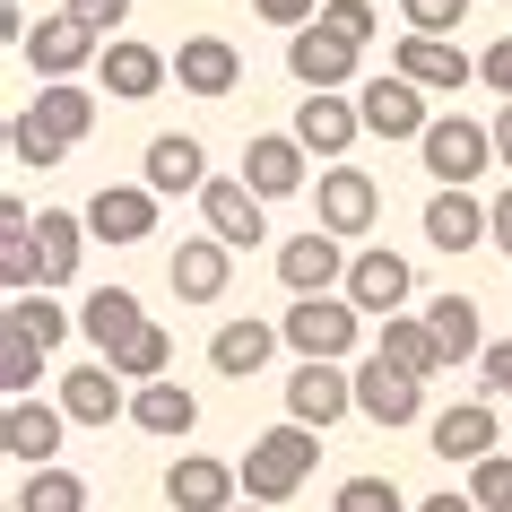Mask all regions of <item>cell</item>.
Wrapping results in <instances>:
<instances>
[{"label": "cell", "mask_w": 512, "mask_h": 512, "mask_svg": "<svg viewBox=\"0 0 512 512\" xmlns=\"http://www.w3.org/2000/svg\"><path fill=\"white\" fill-rule=\"evenodd\" d=\"M504 512H512V504H504Z\"/></svg>", "instance_id": "50"}, {"label": "cell", "mask_w": 512, "mask_h": 512, "mask_svg": "<svg viewBox=\"0 0 512 512\" xmlns=\"http://www.w3.org/2000/svg\"><path fill=\"white\" fill-rule=\"evenodd\" d=\"M426 243H434V252H478V243H495L486 200H469V191H434V200H426Z\"/></svg>", "instance_id": "21"}, {"label": "cell", "mask_w": 512, "mask_h": 512, "mask_svg": "<svg viewBox=\"0 0 512 512\" xmlns=\"http://www.w3.org/2000/svg\"><path fill=\"white\" fill-rule=\"evenodd\" d=\"M278 339H287V330H270V322H226V330L209 339V365H217L226 382H252L261 365H270Z\"/></svg>", "instance_id": "27"}, {"label": "cell", "mask_w": 512, "mask_h": 512, "mask_svg": "<svg viewBox=\"0 0 512 512\" xmlns=\"http://www.w3.org/2000/svg\"><path fill=\"white\" fill-rule=\"evenodd\" d=\"M408 9V35H460V18H469V0H400Z\"/></svg>", "instance_id": "41"}, {"label": "cell", "mask_w": 512, "mask_h": 512, "mask_svg": "<svg viewBox=\"0 0 512 512\" xmlns=\"http://www.w3.org/2000/svg\"><path fill=\"white\" fill-rule=\"evenodd\" d=\"M61 426H70V408L9 400V417H0V443H9V460H27V469H53V452H61Z\"/></svg>", "instance_id": "17"}, {"label": "cell", "mask_w": 512, "mask_h": 512, "mask_svg": "<svg viewBox=\"0 0 512 512\" xmlns=\"http://www.w3.org/2000/svg\"><path fill=\"white\" fill-rule=\"evenodd\" d=\"M426 322H434V339H443V365H469V356H486V339H478V304H469V296H434V304H426Z\"/></svg>", "instance_id": "32"}, {"label": "cell", "mask_w": 512, "mask_h": 512, "mask_svg": "<svg viewBox=\"0 0 512 512\" xmlns=\"http://www.w3.org/2000/svg\"><path fill=\"white\" fill-rule=\"evenodd\" d=\"M495 452V400H460L434 417V460H486Z\"/></svg>", "instance_id": "24"}, {"label": "cell", "mask_w": 512, "mask_h": 512, "mask_svg": "<svg viewBox=\"0 0 512 512\" xmlns=\"http://www.w3.org/2000/svg\"><path fill=\"white\" fill-rule=\"evenodd\" d=\"M61 9H70L87 35H122V18H131V0H61Z\"/></svg>", "instance_id": "42"}, {"label": "cell", "mask_w": 512, "mask_h": 512, "mask_svg": "<svg viewBox=\"0 0 512 512\" xmlns=\"http://www.w3.org/2000/svg\"><path fill=\"white\" fill-rule=\"evenodd\" d=\"M469 495H478V512H504V504H512V452L469 460Z\"/></svg>", "instance_id": "38"}, {"label": "cell", "mask_w": 512, "mask_h": 512, "mask_svg": "<svg viewBox=\"0 0 512 512\" xmlns=\"http://www.w3.org/2000/svg\"><path fill=\"white\" fill-rule=\"evenodd\" d=\"M9 512H87V478L79 469H27V486H18V504Z\"/></svg>", "instance_id": "33"}, {"label": "cell", "mask_w": 512, "mask_h": 512, "mask_svg": "<svg viewBox=\"0 0 512 512\" xmlns=\"http://www.w3.org/2000/svg\"><path fill=\"white\" fill-rule=\"evenodd\" d=\"M9 330L35 339V348H61L70 339V313L53 304V287H35V296H9Z\"/></svg>", "instance_id": "35"}, {"label": "cell", "mask_w": 512, "mask_h": 512, "mask_svg": "<svg viewBox=\"0 0 512 512\" xmlns=\"http://www.w3.org/2000/svg\"><path fill=\"white\" fill-rule=\"evenodd\" d=\"M235 512H270V504H252V495H243V504H235Z\"/></svg>", "instance_id": "49"}, {"label": "cell", "mask_w": 512, "mask_h": 512, "mask_svg": "<svg viewBox=\"0 0 512 512\" xmlns=\"http://www.w3.org/2000/svg\"><path fill=\"white\" fill-rule=\"evenodd\" d=\"M131 426L139 434H191L200 426V400H191L183 382H139L131 391Z\"/></svg>", "instance_id": "29"}, {"label": "cell", "mask_w": 512, "mask_h": 512, "mask_svg": "<svg viewBox=\"0 0 512 512\" xmlns=\"http://www.w3.org/2000/svg\"><path fill=\"white\" fill-rule=\"evenodd\" d=\"M417 512H478V495H426Z\"/></svg>", "instance_id": "47"}, {"label": "cell", "mask_w": 512, "mask_h": 512, "mask_svg": "<svg viewBox=\"0 0 512 512\" xmlns=\"http://www.w3.org/2000/svg\"><path fill=\"white\" fill-rule=\"evenodd\" d=\"M313 217H322V235L356 243V235H365V226L382 217V191H374V174H356V165H330L322 183H313Z\"/></svg>", "instance_id": "5"}, {"label": "cell", "mask_w": 512, "mask_h": 512, "mask_svg": "<svg viewBox=\"0 0 512 512\" xmlns=\"http://www.w3.org/2000/svg\"><path fill=\"white\" fill-rule=\"evenodd\" d=\"M486 226H495V252H512V183L486 200Z\"/></svg>", "instance_id": "46"}, {"label": "cell", "mask_w": 512, "mask_h": 512, "mask_svg": "<svg viewBox=\"0 0 512 512\" xmlns=\"http://www.w3.org/2000/svg\"><path fill=\"white\" fill-rule=\"evenodd\" d=\"M391 70H400V79H417L426 96H460V87L478 79V61L460 53L452 35H400V53H391Z\"/></svg>", "instance_id": "7"}, {"label": "cell", "mask_w": 512, "mask_h": 512, "mask_svg": "<svg viewBox=\"0 0 512 512\" xmlns=\"http://www.w3.org/2000/svg\"><path fill=\"white\" fill-rule=\"evenodd\" d=\"M9 157L27 165V174H53V165L70 157V139H61V131H44L35 113H18V122H9Z\"/></svg>", "instance_id": "36"}, {"label": "cell", "mask_w": 512, "mask_h": 512, "mask_svg": "<svg viewBox=\"0 0 512 512\" xmlns=\"http://www.w3.org/2000/svg\"><path fill=\"white\" fill-rule=\"evenodd\" d=\"M148 191H209V148L191 131L148 139Z\"/></svg>", "instance_id": "23"}, {"label": "cell", "mask_w": 512, "mask_h": 512, "mask_svg": "<svg viewBox=\"0 0 512 512\" xmlns=\"http://www.w3.org/2000/svg\"><path fill=\"white\" fill-rule=\"evenodd\" d=\"M478 79H486V87H495V96H504V105H512V35H504V44H486V53H478Z\"/></svg>", "instance_id": "45"}, {"label": "cell", "mask_w": 512, "mask_h": 512, "mask_svg": "<svg viewBox=\"0 0 512 512\" xmlns=\"http://www.w3.org/2000/svg\"><path fill=\"white\" fill-rule=\"evenodd\" d=\"M304 174H313V157H304V139H296V131L243 139V183L261 191V200H287V191H304Z\"/></svg>", "instance_id": "13"}, {"label": "cell", "mask_w": 512, "mask_h": 512, "mask_svg": "<svg viewBox=\"0 0 512 512\" xmlns=\"http://www.w3.org/2000/svg\"><path fill=\"white\" fill-rule=\"evenodd\" d=\"M287 348L296 356H322V365H339V356L356 348V330H365V313H356L348 296H296V313H287Z\"/></svg>", "instance_id": "3"}, {"label": "cell", "mask_w": 512, "mask_h": 512, "mask_svg": "<svg viewBox=\"0 0 512 512\" xmlns=\"http://www.w3.org/2000/svg\"><path fill=\"white\" fill-rule=\"evenodd\" d=\"M44 356H53V348H35V339H18V330H9V348H0V382H9V400H35Z\"/></svg>", "instance_id": "37"}, {"label": "cell", "mask_w": 512, "mask_h": 512, "mask_svg": "<svg viewBox=\"0 0 512 512\" xmlns=\"http://www.w3.org/2000/svg\"><path fill=\"white\" fill-rule=\"evenodd\" d=\"M79 252H87V217H70V209H44V217H35V261H44V287H70V278H79Z\"/></svg>", "instance_id": "25"}, {"label": "cell", "mask_w": 512, "mask_h": 512, "mask_svg": "<svg viewBox=\"0 0 512 512\" xmlns=\"http://www.w3.org/2000/svg\"><path fill=\"white\" fill-rule=\"evenodd\" d=\"M261 9V27H313L322 18V0H252Z\"/></svg>", "instance_id": "44"}, {"label": "cell", "mask_w": 512, "mask_h": 512, "mask_svg": "<svg viewBox=\"0 0 512 512\" xmlns=\"http://www.w3.org/2000/svg\"><path fill=\"white\" fill-rule=\"evenodd\" d=\"M417 157H426V174H434L443 191H469L486 165H495V131L469 122V113H434V131L417 139Z\"/></svg>", "instance_id": "2"}, {"label": "cell", "mask_w": 512, "mask_h": 512, "mask_svg": "<svg viewBox=\"0 0 512 512\" xmlns=\"http://www.w3.org/2000/svg\"><path fill=\"white\" fill-rule=\"evenodd\" d=\"M313 460H322V434L287 417V426L252 434V452H243L235 469H243V495H252V504H287V495L313 478Z\"/></svg>", "instance_id": "1"}, {"label": "cell", "mask_w": 512, "mask_h": 512, "mask_svg": "<svg viewBox=\"0 0 512 512\" xmlns=\"http://www.w3.org/2000/svg\"><path fill=\"white\" fill-rule=\"evenodd\" d=\"M270 200L243 183V174H209V191H200V217H209L217 243H270Z\"/></svg>", "instance_id": "8"}, {"label": "cell", "mask_w": 512, "mask_h": 512, "mask_svg": "<svg viewBox=\"0 0 512 512\" xmlns=\"http://www.w3.org/2000/svg\"><path fill=\"white\" fill-rule=\"evenodd\" d=\"M313 27H330L339 44L365 53V35H374V0H322V18H313Z\"/></svg>", "instance_id": "40"}, {"label": "cell", "mask_w": 512, "mask_h": 512, "mask_svg": "<svg viewBox=\"0 0 512 512\" xmlns=\"http://www.w3.org/2000/svg\"><path fill=\"white\" fill-rule=\"evenodd\" d=\"M35 122H44V131H61V139H70V148H79V139L87 131H96V96H79V87H70V79H44V96H35Z\"/></svg>", "instance_id": "31"}, {"label": "cell", "mask_w": 512, "mask_h": 512, "mask_svg": "<svg viewBox=\"0 0 512 512\" xmlns=\"http://www.w3.org/2000/svg\"><path fill=\"white\" fill-rule=\"evenodd\" d=\"M356 408H365L374 426H417V417H426V382L400 374L391 356H374V365H356Z\"/></svg>", "instance_id": "12"}, {"label": "cell", "mask_w": 512, "mask_h": 512, "mask_svg": "<svg viewBox=\"0 0 512 512\" xmlns=\"http://www.w3.org/2000/svg\"><path fill=\"white\" fill-rule=\"evenodd\" d=\"M105 365H113L122 382H165V365H174V339H165L157 322H139L131 339H122V348L105 356Z\"/></svg>", "instance_id": "34"}, {"label": "cell", "mask_w": 512, "mask_h": 512, "mask_svg": "<svg viewBox=\"0 0 512 512\" xmlns=\"http://www.w3.org/2000/svg\"><path fill=\"white\" fill-rule=\"evenodd\" d=\"M27 61L44 70V79H70V70H87V61H105V44L61 9V18H44V27H27Z\"/></svg>", "instance_id": "19"}, {"label": "cell", "mask_w": 512, "mask_h": 512, "mask_svg": "<svg viewBox=\"0 0 512 512\" xmlns=\"http://www.w3.org/2000/svg\"><path fill=\"white\" fill-rule=\"evenodd\" d=\"M330 512H408V495L391 478H348L339 495H330Z\"/></svg>", "instance_id": "39"}, {"label": "cell", "mask_w": 512, "mask_h": 512, "mask_svg": "<svg viewBox=\"0 0 512 512\" xmlns=\"http://www.w3.org/2000/svg\"><path fill=\"white\" fill-rule=\"evenodd\" d=\"M174 79H183L191 96H235V87H243V61H235V44H226V35H183Z\"/></svg>", "instance_id": "20"}, {"label": "cell", "mask_w": 512, "mask_h": 512, "mask_svg": "<svg viewBox=\"0 0 512 512\" xmlns=\"http://www.w3.org/2000/svg\"><path fill=\"white\" fill-rule=\"evenodd\" d=\"M235 495H243V469H226L209 452H183L165 469V504L174 512H235Z\"/></svg>", "instance_id": "10"}, {"label": "cell", "mask_w": 512, "mask_h": 512, "mask_svg": "<svg viewBox=\"0 0 512 512\" xmlns=\"http://www.w3.org/2000/svg\"><path fill=\"white\" fill-rule=\"evenodd\" d=\"M495 157H504V165H512V105H504V113H495Z\"/></svg>", "instance_id": "48"}, {"label": "cell", "mask_w": 512, "mask_h": 512, "mask_svg": "<svg viewBox=\"0 0 512 512\" xmlns=\"http://www.w3.org/2000/svg\"><path fill=\"white\" fill-rule=\"evenodd\" d=\"M356 131H365V113L348 105V96H304L296 105V139H304V157H348L356 148Z\"/></svg>", "instance_id": "18"}, {"label": "cell", "mask_w": 512, "mask_h": 512, "mask_svg": "<svg viewBox=\"0 0 512 512\" xmlns=\"http://www.w3.org/2000/svg\"><path fill=\"white\" fill-rule=\"evenodd\" d=\"M287 70H296L304 96H339L356 79V44H339L330 27H296L287 35Z\"/></svg>", "instance_id": "11"}, {"label": "cell", "mask_w": 512, "mask_h": 512, "mask_svg": "<svg viewBox=\"0 0 512 512\" xmlns=\"http://www.w3.org/2000/svg\"><path fill=\"white\" fill-rule=\"evenodd\" d=\"M374 356H391V365H400V374H443V339H434V322L426 313H391V322H382V348Z\"/></svg>", "instance_id": "28"}, {"label": "cell", "mask_w": 512, "mask_h": 512, "mask_svg": "<svg viewBox=\"0 0 512 512\" xmlns=\"http://www.w3.org/2000/svg\"><path fill=\"white\" fill-rule=\"evenodd\" d=\"M139 322H148V313H139V296H131V287H96V296L79 304V330H87V339H96L105 356L122 348V339H131Z\"/></svg>", "instance_id": "30"}, {"label": "cell", "mask_w": 512, "mask_h": 512, "mask_svg": "<svg viewBox=\"0 0 512 512\" xmlns=\"http://www.w3.org/2000/svg\"><path fill=\"white\" fill-rule=\"evenodd\" d=\"M348 304H356V313H382V322L408 304V261L391 252V243H374V252H356V261H348Z\"/></svg>", "instance_id": "15"}, {"label": "cell", "mask_w": 512, "mask_h": 512, "mask_svg": "<svg viewBox=\"0 0 512 512\" xmlns=\"http://www.w3.org/2000/svg\"><path fill=\"white\" fill-rule=\"evenodd\" d=\"M356 113H365V131H374V139H426V131H434L426 87L400 79V70H391V79H365V87H356Z\"/></svg>", "instance_id": "4"}, {"label": "cell", "mask_w": 512, "mask_h": 512, "mask_svg": "<svg viewBox=\"0 0 512 512\" xmlns=\"http://www.w3.org/2000/svg\"><path fill=\"white\" fill-rule=\"evenodd\" d=\"M61 408H70V426H113L131 400H122L113 365H79V374H61Z\"/></svg>", "instance_id": "22"}, {"label": "cell", "mask_w": 512, "mask_h": 512, "mask_svg": "<svg viewBox=\"0 0 512 512\" xmlns=\"http://www.w3.org/2000/svg\"><path fill=\"white\" fill-rule=\"evenodd\" d=\"M226 252H235V243H183V252H174V261H165V278H174V296L183 304H217L226 296Z\"/></svg>", "instance_id": "26"}, {"label": "cell", "mask_w": 512, "mask_h": 512, "mask_svg": "<svg viewBox=\"0 0 512 512\" xmlns=\"http://www.w3.org/2000/svg\"><path fill=\"white\" fill-rule=\"evenodd\" d=\"M356 408V374H339V365H322V356H304L296 374H287V417H296V426H339V417H348Z\"/></svg>", "instance_id": "6"}, {"label": "cell", "mask_w": 512, "mask_h": 512, "mask_svg": "<svg viewBox=\"0 0 512 512\" xmlns=\"http://www.w3.org/2000/svg\"><path fill=\"white\" fill-rule=\"evenodd\" d=\"M339 270H348V252H339V235H296V243H278V278H287V296H330L339 287Z\"/></svg>", "instance_id": "16"}, {"label": "cell", "mask_w": 512, "mask_h": 512, "mask_svg": "<svg viewBox=\"0 0 512 512\" xmlns=\"http://www.w3.org/2000/svg\"><path fill=\"white\" fill-rule=\"evenodd\" d=\"M79 217H87V235H96V243H148V235H157V191H148V183H105Z\"/></svg>", "instance_id": "9"}, {"label": "cell", "mask_w": 512, "mask_h": 512, "mask_svg": "<svg viewBox=\"0 0 512 512\" xmlns=\"http://www.w3.org/2000/svg\"><path fill=\"white\" fill-rule=\"evenodd\" d=\"M478 374H486V400H512V339H495L478 356Z\"/></svg>", "instance_id": "43"}, {"label": "cell", "mask_w": 512, "mask_h": 512, "mask_svg": "<svg viewBox=\"0 0 512 512\" xmlns=\"http://www.w3.org/2000/svg\"><path fill=\"white\" fill-rule=\"evenodd\" d=\"M96 79H105V96H122V105H148V96L174 79V61H165L157 44H131V35H113L105 61H96Z\"/></svg>", "instance_id": "14"}]
</instances>
